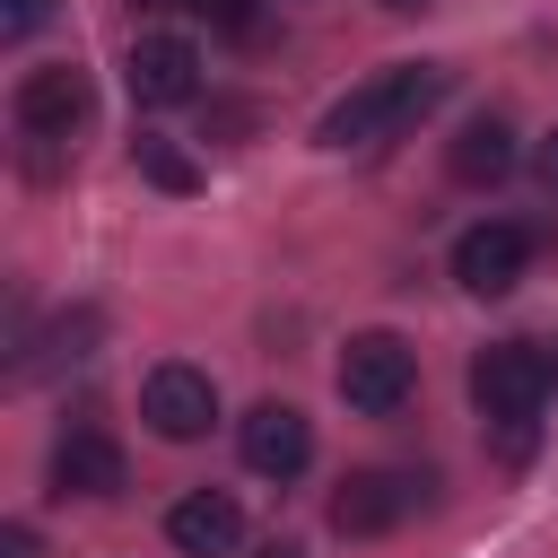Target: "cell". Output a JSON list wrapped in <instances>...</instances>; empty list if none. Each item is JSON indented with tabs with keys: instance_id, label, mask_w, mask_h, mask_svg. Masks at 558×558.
<instances>
[{
	"instance_id": "7",
	"label": "cell",
	"mask_w": 558,
	"mask_h": 558,
	"mask_svg": "<svg viewBox=\"0 0 558 558\" xmlns=\"http://www.w3.org/2000/svg\"><path fill=\"white\" fill-rule=\"evenodd\" d=\"M523 270H532V227H514V218H480V227L453 235V279H462L471 296H506Z\"/></svg>"
},
{
	"instance_id": "8",
	"label": "cell",
	"mask_w": 558,
	"mask_h": 558,
	"mask_svg": "<svg viewBox=\"0 0 558 558\" xmlns=\"http://www.w3.org/2000/svg\"><path fill=\"white\" fill-rule=\"evenodd\" d=\"M235 453H244V471H262V480H296V471L314 462V427H305V410L262 401V410H244Z\"/></svg>"
},
{
	"instance_id": "19",
	"label": "cell",
	"mask_w": 558,
	"mask_h": 558,
	"mask_svg": "<svg viewBox=\"0 0 558 558\" xmlns=\"http://www.w3.org/2000/svg\"><path fill=\"white\" fill-rule=\"evenodd\" d=\"M384 9H401V17H410V9H427V0H384Z\"/></svg>"
},
{
	"instance_id": "1",
	"label": "cell",
	"mask_w": 558,
	"mask_h": 558,
	"mask_svg": "<svg viewBox=\"0 0 558 558\" xmlns=\"http://www.w3.org/2000/svg\"><path fill=\"white\" fill-rule=\"evenodd\" d=\"M549 392H558V340H497V349L471 357V401L497 427V453L506 462L532 453V427H541V401Z\"/></svg>"
},
{
	"instance_id": "17",
	"label": "cell",
	"mask_w": 558,
	"mask_h": 558,
	"mask_svg": "<svg viewBox=\"0 0 558 558\" xmlns=\"http://www.w3.org/2000/svg\"><path fill=\"white\" fill-rule=\"evenodd\" d=\"M532 174H541V183H549V192H558V131H549V140H541V157H532Z\"/></svg>"
},
{
	"instance_id": "14",
	"label": "cell",
	"mask_w": 558,
	"mask_h": 558,
	"mask_svg": "<svg viewBox=\"0 0 558 558\" xmlns=\"http://www.w3.org/2000/svg\"><path fill=\"white\" fill-rule=\"evenodd\" d=\"M183 9L209 17L218 35H253V26H262V0H183Z\"/></svg>"
},
{
	"instance_id": "16",
	"label": "cell",
	"mask_w": 558,
	"mask_h": 558,
	"mask_svg": "<svg viewBox=\"0 0 558 558\" xmlns=\"http://www.w3.org/2000/svg\"><path fill=\"white\" fill-rule=\"evenodd\" d=\"M0 558H44V532L35 523H0Z\"/></svg>"
},
{
	"instance_id": "6",
	"label": "cell",
	"mask_w": 558,
	"mask_h": 558,
	"mask_svg": "<svg viewBox=\"0 0 558 558\" xmlns=\"http://www.w3.org/2000/svg\"><path fill=\"white\" fill-rule=\"evenodd\" d=\"M140 418H148L166 445L209 436V418H218V384H209V366H183V357L148 366V384H140Z\"/></svg>"
},
{
	"instance_id": "5",
	"label": "cell",
	"mask_w": 558,
	"mask_h": 558,
	"mask_svg": "<svg viewBox=\"0 0 558 558\" xmlns=\"http://www.w3.org/2000/svg\"><path fill=\"white\" fill-rule=\"evenodd\" d=\"M418 506H427V480H418V471H349V480L331 488V532L375 541V532L410 523Z\"/></svg>"
},
{
	"instance_id": "11",
	"label": "cell",
	"mask_w": 558,
	"mask_h": 558,
	"mask_svg": "<svg viewBox=\"0 0 558 558\" xmlns=\"http://www.w3.org/2000/svg\"><path fill=\"white\" fill-rule=\"evenodd\" d=\"M166 541L183 558H227V549H244V506L227 488H192V497L166 506Z\"/></svg>"
},
{
	"instance_id": "15",
	"label": "cell",
	"mask_w": 558,
	"mask_h": 558,
	"mask_svg": "<svg viewBox=\"0 0 558 558\" xmlns=\"http://www.w3.org/2000/svg\"><path fill=\"white\" fill-rule=\"evenodd\" d=\"M44 17H52V0H9V9H0V35H9V44H26Z\"/></svg>"
},
{
	"instance_id": "10",
	"label": "cell",
	"mask_w": 558,
	"mask_h": 558,
	"mask_svg": "<svg viewBox=\"0 0 558 558\" xmlns=\"http://www.w3.org/2000/svg\"><path fill=\"white\" fill-rule=\"evenodd\" d=\"M122 78H131L140 105H192L201 96V52L183 35H140L131 61H122Z\"/></svg>"
},
{
	"instance_id": "2",
	"label": "cell",
	"mask_w": 558,
	"mask_h": 558,
	"mask_svg": "<svg viewBox=\"0 0 558 558\" xmlns=\"http://www.w3.org/2000/svg\"><path fill=\"white\" fill-rule=\"evenodd\" d=\"M445 96V70L436 61H392V70H375V78H357L331 113H323V148H375V140H392V131H410L427 105Z\"/></svg>"
},
{
	"instance_id": "18",
	"label": "cell",
	"mask_w": 558,
	"mask_h": 558,
	"mask_svg": "<svg viewBox=\"0 0 558 558\" xmlns=\"http://www.w3.org/2000/svg\"><path fill=\"white\" fill-rule=\"evenodd\" d=\"M262 558H305V549H296V541H270V549H262Z\"/></svg>"
},
{
	"instance_id": "12",
	"label": "cell",
	"mask_w": 558,
	"mask_h": 558,
	"mask_svg": "<svg viewBox=\"0 0 558 558\" xmlns=\"http://www.w3.org/2000/svg\"><path fill=\"white\" fill-rule=\"evenodd\" d=\"M445 174H453V183H471V192H480V183H506V174H514V131H506L497 113L462 122V131H453V148H445Z\"/></svg>"
},
{
	"instance_id": "9",
	"label": "cell",
	"mask_w": 558,
	"mask_h": 558,
	"mask_svg": "<svg viewBox=\"0 0 558 558\" xmlns=\"http://www.w3.org/2000/svg\"><path fill=\"white\" fill-rule=\"evenodd\" d=\"M52 488H61V497H122V488H131V462H122V445H113L96 418H78V427H61V445H52Z\"/></svg>"
},
{
	"instance_id": "3",
	"label": "cell",
	"mask_w": 558,
	"mask_h": 558,
	"mask_svg": "<svg viewBox=\"0 0 558 558\" xmlns=\"http://www.w3.org/2000/svg\"><path fill=\"white\" fill-rule=\"evenodd\" d=\"M410 392H418V349L401 331H357L340 349V401L357 418H392V410H410Z\"/></svg>"
},
{
	"instance_id": "4",
	"label": "cell",
	"mask_w": 558,
	"mask_h": 558,
	"mask_svg": "<svg viewBox=\"0 0 558 558\" xmlns=\"http://www.w3.org/2000/svg\"><path fill=\"white\" fill-rule=\"evenodd\" d=\"M9 113H17L26 140H70V131H87V113H96V78H87L78 61H44V70L17 78Z\"/></svg>"
},
{
	"instance_id": "13",
	"label": "cell",
	"mask_w": 558,
	"mask_h": 558,
	"mask_svg": "<svg viewBox=\"0 0 558 558\" xmlns=\"http://www.w3.org/2000/svg\"><path fill=\"white\" fill-rule=\"evenodd\" d=\"M131 166H140L157 192H201V166H192L174 140H157V131H140V140H131Z\"/></svg>"
}]
</instances>
